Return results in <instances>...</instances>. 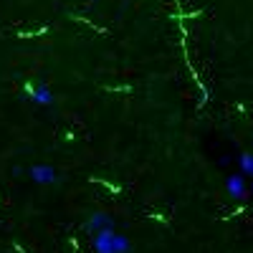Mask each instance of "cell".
I'll use <instances>...</instances> for the list:
<instances>
[{
	"label": "cell",
	"instance_id": "obj_3",
	"mask_svg": "<svg viewBox=\"0 0 253 253\" xmlns=\"http://www.w3.org/2000/svg\"><path fill=\"white\" fill-rule=\"evenodd\" d=\"M225 193L230 195V200H246L248 198V177H243L241 172H233V175H228L225 177Z\"/></svg>",
	"mask_w": 253,
	"mask_h": 253
},
{
	"label": "cell",
	"instance_id": "obj_5",
	"mask_svg": "<svg viewBox=\"0 0 253 253\" xmlns=\"http://www.w3.org/2000/svg\"><path fill=\"white\" fill-rule=\"evenodd\" d=\"M107 225H114V218L107 213V210H94V213L86 218V223H84V230L91 236V233H96V230L107 228Z\"/></svg>",
	"mask_w": 253,
	"mask_h": 253
},
{
	"label": "cell",
	"instance_id": "obj_6",
	"mask_svg": "<svg viewBox=\"0 0 253 253\" xmlns=\"http://www.w3.org/2000/svg\"><path fill=\"white\" fill-rule=\"evenodd\" d=\"M238 167H241L238 172H241L243 177H251V175H253V155H251V152H243V155L238 157Z\"/></svg>",
	"mask_w": 253,
	"mask_h": 253
},
{
	"label": "cell",
	"instance_id": "obj_7",
	"mask_svg": "<svg viewBox=\"0 0 253 253\" xmlns=\"http://www.w3.org/2000/svg\"><path fill=\"white\" fill-rule=\"evenodd\" d=\"M86 3H94V0H86Z\"/></svg>",
	"mask_w": 253,
	"mask_h": 253
},
{
	"label": "cell",
	"instance_id": "obj_1",
	"mask_svg": "<svg viewBox=\"0 0 253 253\" xmlns=\"http://www.w3.org/2000/svg\"><path fill=\"white\" fill-rule=\"evenodd\" d=\"M89 238H91V246H94L96 253H129L132 251L129 238H126L124 233H119L117 223L96 230V233H91Z\"/></svg>",
	"mask_w": 253,
	"mask_h": 253
},
{
	"label": "cell",
	"instance_id": "obj_4",
	"mask_svg": "<svg viewBox=\"0 0 253 253\" xmlns=\"http://www.w3.org/2000/svg\"><path fill=\"white\" fill-rule=\"evenodd\" d=\"M28 175H31V180H33L36 185H56V182L61 180L53 165H31Z\"/></svg>",
	"mask_w": 253,
	"mask_h": 253
},
{
	"label": "cell",
	"instance_id": "obj_2",
	"mask_svg": "<svg viewBox=\"0 0 253 253\" xmlns=\"http://www.w3.org/2000/svg\"><path fill=\"white\" fill-rule=\"evenodd\" d=\"M26 94L33 99V104H38V107H53V104H56L53 89L48 86V84H43V81L26 84Z\"/></svg>",
	"mask_w": 253,
	"mask_h": 253
}]
</instances>
